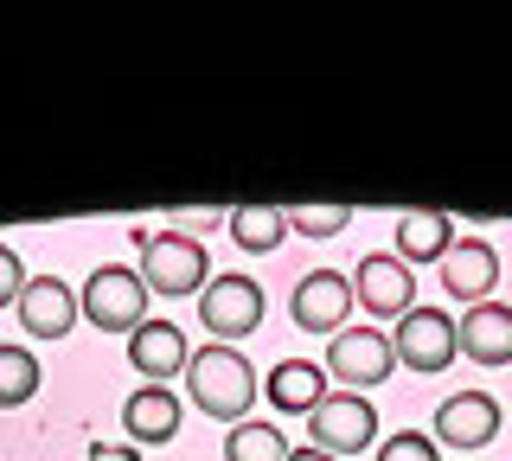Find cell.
Listing matches in <instances>:
<instances>
[{"mask_svg":"<svg viewBox=\"0 0 512 461\" xmlns=\"http://www.w3.org/2000/svg\"><path fill=\"white\" fill-rule=\"evenodd\" d=\"M186 391H192V404L205 410V417H218V423H244V410L256 404V372H250V359L237 353V346H205V353H192L186 359Z\"/></svg>","mask_w":512,"mask_h":461,"instance_id":"obj_1","label":"cell"},{"mask_svg":"<svg viewBox=\"0 0 512 461\" xmlns=\"http://www.w3.org/2000/svg\"><path fill=\"white\" fill-rule=\"evenodd\" d=\"M135 250H141V282L154 295H192L205 282V244L186 231H154L141 225L135 231Z\"/></svg>","mask_w":512,"mask_h":461,"instance_id":"obj_2","label":"cell"},{"mask_svg":"<svg viewBox=\"0 0 512 461\" xmlns=\"http://www.w3.org/2000/svg\"><path fill=\"white\" fill-rule=\"evenodd\" d=\"M77 314H84L90 327H103V333H135L148 321V282H141V269L103 263L84 282V295H77Z\"/></svg>","mask_w":512,"mask_h":461,"instance_id":"obj_3","label":"cell"},{"mask_svg":"<svg viewBox=\"0 0 512 461\" xmlns=\"http://www.w3.org/2000/svg\"><path fill=\"white\" fill-rule=\"evenodd\" d=\"M308 449L320 455H359V449H372V436H378V410H372V397H359V391H327L320 404L308 410Z\"/></svg>","mask_w":512,"mask_h":461,"instance_id":"obj_4","label":"cell"},{"mask_svg":"<svg viewBox=\"0 0 512 461\" xmlns=\"http://www.w3.org/2000/svg\"><path fill=\"white\" fill-rule=\"evenodd\" d=\"M199 321H205V333H218V346L256 333V321H263V282H250V276H212L199 289Z\"/></svg>","mask_w":512,"mask_h":461,"instance_id":"obj_5","label":"cell"},{"mask_svg":"<svg viewBox=\"0 0 512 461\" xmlns=\"http://www.w3.org/2000/svg\"><path fill=\"white\" fill-rule=\"evenodd\" d=\"M391 365H397L391 333H378V327L333 333V346H327V372L340 378L346 391H359V397H365V385H384V378H391Z\"/></svg>","mask_w":512,"mask_h":461,"instance_id":"obj_6","label":"cell"},{"mask_svg":"<svg viewBox=\"0 0 512 461\" xmlns=\"http://www.w3.org/2000/svg\"><path fill=\"white\" fill-rule=\"evenodd\" d=\"M391 353H397V365H410V372H442V365L461 353L455 321H448L442 308H410L391 333Z\"/></svg>","mask_w":512,"mask_h":461,"instance_id":"obj_7","label":"cell"},{"mask_svg":"<svg viewBox=\"0 0 512 461\" xmlns=\"http://www.w3.org/2000/svg\"><path fill=\"white\" fill-rule=\"evenodd\" d=\"M346 282H352V301H359L365 314H378V321H404L416 308L410 263H397V257H359V269H352Z\"/></svg>","mask_w":512,"mask_h":461,"instance_id":"obj_8","label":"cell"},{"mask_svg":"<svg viewBox=\"0 0 512 461\" xmlns=\"http://www.w3.org/2000/svg\"><path fill=\"white\" fill-rule=\"evenodd\" d=\"M301 333H340L346 314H352V282L340 269H314V276L295 282V301H288Z\"/></svg>","mask_w":512,"mask_h":461,"instance_id":"obj_9","label":"cell"},{"mask_svg":"<svg viewBox=\"0 0 512 461\" xmlns=\"http://www.w3.org/2000/svg\"><path fill=\"white\" fill-rule=\"evenodd\" d=\"M493 282H500V250L487 244V237H461V244H448L442 257V289L455 301H493Z\"/></svg>","mask_w":512,"mask_h":461,"instance_id":"obj_10","label":"cell"},{"mask_svg":"<svg viewBox=\"0 0 512 461\" xmlns=\"http://www.w3.org/2000/svg\"><path fill=\"white\" fill-rule=\"evenodd\" d=\"M20 327L32 333V340H64V333L77 327V295L64 289L58 276H26V289H20Z\"/></svg>","mask_w":512,"mask_h":461,"instance_id":"obj_11","label":"cell"},{"mask_svg":"<svg viewBox=\"0 0 512 461\" xmlns=\"http://www.w3.org/2000/svg\"><path fill=\"white\" fill-rule=\"evenodd\" d=\"M455 346L474 365H512V308L506 301H474L455 321Z\"/></svg>","mask_w":512,"mask_h":461,"instance_id":"obj_12","label":"cell"},{"mask_svg":"<svg viewBox=\"0 0 512 461\" xmlns=\"http://www.w3.org/2000/svg\"><path fill=\"white\" fill-rule=\"evenodd\" d=\"M493 436H500V404L487 391H461L436 410V442L448 449H487Z\"/></svg>","mask_w":512,"mask_h":461,"instance_id":"obj_13","label":"cell"},{"mask_svg":"<svg viewBox=\"0 0 512 461\" xmlns=\"http://www.w3.org/2000/svg\"><path fill=\"white\" fill-rule=\"evenodd\" d=\"M186 359H192V346L173 321H141L128 333V365H135L148 385H167L173 372H186Z\"/></svg>","mask_w":512,"mask_h":461,"instance_id":"obj_14","label":"cell"},{"mask_svg":"<svg viewBox=\"0 0 512 461\" xmlns=\"http://www.w3.org/2000/svg\"><path fill=\"white\" fill-rule=\"evenodd\" d=\"M122 429L135 436V449H160V442H173V436H180V397H173L167 385H141L122 404Z\"/></svg>","mask_w":512,"mask_h":461,"instance_id":"obj_15","label":"cell"},{"mask_svg":"<svg viewBox=\"0 0 512 461\" xmlns=\"http://www.w3.org/2000/svg\"><path fill=\"white\" fill-rule=\"evenodd\" d=\"M455 244V218L448 212H404L397 218V263H442Z\"/></svg>","mask_w":512,"mask_h":461,"instance_id":"obj_16","label":"cell"},{"mask_svg":"<svg viewBox=\"0 0 512 461\" xmlns=\"http://www.w3.org/2000/svg\"><path fill=\"white\" fill-rule=\"evenodd\" d=\"M263 391H269V404H276V410H295V417H308L320 397H327V372H320L314 359H282L276 372L263 378Z\"/></svg>","mask_w":512,"mask_h":461,"instance_id":"obj_17","label":"cell"},{"mask_svg":"<svg viewBox=\"0 0 512 461\" xmlns=\"http://www.w3.org/2000/svg\"><path fill=\"white\" fill-rule=\"evenodd\" d=\"M224 461H288V436L276 423H231V436H224Z\"/></svg>","mask_w":512,"mask_h":461,"instance_id":"obj_18","label":"cell"},{"mask_svg":"<svg viewBox=\"0 0 512 461\" xmlns=\"http://www.w3.org/2000/svg\"><path fill=\"white\" fill-rule=\"evenodd\" d=\"M231 237L244 250H276L288 237V212H276V205H237V212H231Z\"/></svg>","mask_w":512,"mask_h":461,"instance_id":"obj_19","label":"cell"},{"mask_svg":"<svg viewBox=\"0 0 512 461\" xmlns=\"http://www.w3.org/2000/svg\"><path fill=\"white\" fill-rule=\"evenodd\" d=\"M39 391V359L26 346H0V410H20Z\"/></svg>","mask_w":512,"mask_h":461,"instance_id":"obj_20","label":"cell"},{"mask_svg":"<svg viewBox=\"0 0 512 461\" xmlns=\"http://www.w3.org/2000/svg\"><path fill=\"white\" fill-rule=\"evenodd\" d=\"M346 225H352V205H295L288 212V231H301V237H333Z\"/></svg>","mask_w":512,"mask_h":461,"instance_id":"obj_21","label":"cell"},{"mask_svg":"<svg viewBox=\"0 0 512 461\" xmlns=\"http://www.w3.org/2000/svg\"><path fill=\"white\" fill-rule=\"evenodd\" d=\"M378 461H436V436H416V429H404V436H391L378 449Z\"/></svg>","mask_w":512,"mask_h":461,"instance_id":"obj_22","label":"cell"},{"mask_svg":"<svg viewBox=\"0 0 512 461\" xmlns=\"http://www.w3.org/2000/svg\"><path fill=\"white\" fill-rule=\"evenodd\" d=\"M20 289H26L20 250H7V244H0V308H13V301H20Z\"/></svg>","mask_w":512,"mask_h":461,"instance_id":"obj_23","label":"cell"},{"mask_svg":"<svg viewBox=\"0 0 512 461\" xmlns=\"http://www.w3.org/2000/svg\"><path fill=\"white\" fill-rule=\"evenodd\" d=\"M141 449H135V442H109V449H103V442H96V449H90V461H135Z\"/></svg>","mask_w":512,"mask_h":461,"instance_id":"obj_24","label":"cell"},{"mask_svg":"<svg viewBox=\"0 0 512 461\" xmlns=\"http://www.w3.org/2000/svg\"><path fill=\"white\" fill-rule=\"evenodd\" d=\"M288 461H333V455H320V449H288Z\"/></svg>","mask_w":512,"mask_h":461,"instance_id":"obj_25","label":"cell"}]
</instances>
